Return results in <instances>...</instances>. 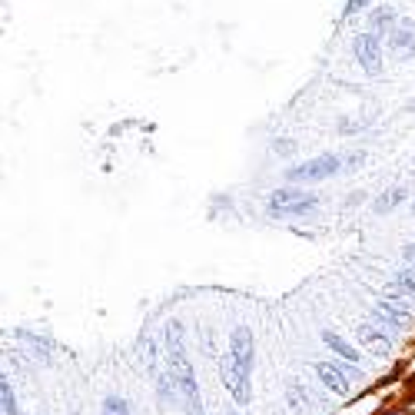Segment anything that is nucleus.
<instances>
[{"instance_id": "nucleus-19", "label": "nucleus", "mask_w": 415, "mask_h": 415, "mask_svg": "<svg viewBox=\"0 0 415 415\" xmlns=\"http://www.w3.org/2000/svg\"><path fill=\"white\" fill-rule=\"evenodd\" d=\"M222 415H236V412H222Z\"/></svg>"}, {"instance_id": "nucleus-20", "label": "nucleus", "mask_w": 415, "mask_h": 415, "mask_svg": "<svg viewBox=\"0 0 415 415\" xmlns=\"http://www.w3.org/2000/svg\"><path fill=\"white\" fill-rule=\"evenodd\" d=\"M412 213H415V203H412Z\"/></svg>"}, {"instance_id": "nucleus-13", "label": "nucleus", "mask_w": 415, "mask_h": 415, "mask_svg": "<svg viewBox=\"0 0 415 415\" xmlns=\"http://www.w3.org/2000/svg\"><path fill=\"white\" fill-rule=\"evenodd\" d=\"M0 405H3V415H17V399H14L10 382H7V375H3V382H0Z\"/></svg>"}, {"instance_id": "nucleus-15", "label": "nucleus", "mask_w": 415, "mask_h": 415, "mask_svg": "<svg viewBox=\"0 0 415 415\" xmlns=\"http://www.w3.org/2000/svg\"><path fill=\"white\" fill-rule=\"evenodd\" d=\"M396 282H399L409 296H415V269H402L399 276H396Z\"/></svg>"}, {"instance_id": "nucleus-18", "label": "nucleus", "mask_w": 415, "mask_h": 415, "mask_svg": "<svg viewBox=\"0 0 415 415\" xmlns=\"http://www.w3.org/2000/svg\"><path fill=\"white\" fill-rule=\"evenodd\" d=\"M402 256H405V263H409V266L415 269V243H409V246L402 250Z\"/></svg>"}, {"instance_id": "nucleus-4", "label": "nucleus", "mask_w": 415, "mask_h": 415, "mask_svg": "<svg viewBox=\"0 0 415 415\" xmlns=\"http://www.w3.org/2000/svg\"><path fill=\"white\" fill-rule=\"evenodd\" d=\"M352 57H356V63L369 76H379L382 67H386V63H382V44H379V37L369 33V30H362V33L352 37Z\"/></svg>"}, {"instance_id": "nucleus-1", "label": "nucleus", "mask_w": 415, "mask_h": 415, "mask_svg": "<svg viewBox=\"0 0 415 415\" xmlns=\"http://www.w3.org/2000/svg\"><path fill=\"white\" fill-rule=\"evenodd\" d=\"M319 206V196L302 186H282L266 200V209L272 216H309Z\"/></svg>"}, {"instance_id": "nucleus-10", "label": "nucleus", "mask_w": 415, "mask_h": 415, "mask_svg": "<svg viewBox=\"0 0 415 415\" xmlns=\"http://www.w3.org/2000/svg\"><path fill=\"white\" fill-rule=\"evenodd\" d=\"M323 342H326L329 349H332V352H336V356H342L345 359V362H352V366H359V349L356 345H349V342L342 339L339 332H332V329H323Z\"/></svg>"}, {"instance_id": "nucleus-7", "label": "nucleus", "mask_w": 415, "mask_h": 415, "mask_svg": "<svg viewBox=\"0 0 415 415\" xmlns=\"http://www.w3.org/2000/svg\"><path fill=\"white\" fill-rule=\"evenodd\" d=\"M359 342L375 352V356H386L389 349H392V336H389L386 329H379V323H362L359 326Z\"/></svg>"}, {"instance_id": "nucleus-6", "label": "nucleus", "mask_w": 415, "mask_h": 415, "mask_svg": "<svg viewBox=\"0 0 415 415\" xmlns=\"http://www.w3.org/2000/svg\"><path fill=\"white\" fill-rule=\"evenodd\" d=\"M252 352H256V349H252V332L246 326H236L229 332V356L236 359L243 369L252 372Z\"/></svg>"}, {"instance_id": "nucleus-16", "label": "nucleus", "mask_w": 415, "mask_h": 415, "mask_svg": "<svg viewBox=\"0 0 415 415\" xmlns=\"http://www.w3.org/2000/svg\"><path fill=\"white\" fill-rule=\"evenodd\" d=\"M362 163H366V153H352V156H345V160H342V170H349V173H352V170H359Z\"/></svg>"}, {"instance_id": "nucleus-5", "label": "nucleus", "mask_w": 415, "mask_h": 415, "mask_svg": "<svg viewBox=\"0 0 415 415\" xmlns=\"http://www.w3.org/2000/svg\"><path fill=\"white\" fill-rule=\"evenodd\" d=\"M389 50L396 54V60L415 57V20H399L396 27L389 30Z\"/></svg>"}, {"instance_id": "nucleus-12", "label": "nucleus", "mask_w": 415, "mask_h": 415, "mask_svg": "<svg viewBox=\"0 0 415 415\" xmlns=\"http://www.w3.org/2000/svg\"><path fill=\"white\" fill-rule=\"evenodd\" d=\"M286 399H289V409H293V412H306V409H309V396H306V389L299 386V382H289V386H286Z\"/></svg>"}, {"instance_id": "nucleus-3", "label": "nucleus", "mask_w": 415, "mask_h": 415, "mask_svg": "<svg viewBox=\"0 0 415 415\" xmlns=\"http://www.w3.org/2000/svg\"><path fill=\"white\" fill-rule=\"evenodd\" d=\"M220 375H222V386L229 389L233 402H236V405H250V399H252L250 369H243L233 356H222L220 359Z\"/></svg>"}, {"instance_id": "nucleus-2", "label": "nucleus", "mask_w": 415, "mask_h": 415, "mask_svg": "<svg viewBox=\"0 0 415 415\" xmlns=\"http://www.w3.org/2000/svg\"><path fill=\"white\" fill-rule=\"evenodd\" d=\"M339 170H342V160L332 156V153H326V156H316V160L289 166V170H286V179H289V183H319V179H326V177H336Z\"/></svg>"}, {"instance_id": "nucleus-17", "label": "nucleus", "mask_w": 415, "mask_h": 415, "mask_svg": "<svg viewBox=\"0 0 415 415\" xmlns=\"http://www.w3.org/2000/svg\"><path fill=\"white\" fill-rule=\"evenodd\" d=\"M366 3H369V0H345V10H342V14H345V17H356L359 10L366 7Z\"/></svg>"}, {"instance_id": "nucleus-8", "label": "nucleus", "mask_w": 415, "mask_h": 415, "mask_svg": "<svg viewBox=\"0 0 415 415\" xmlns=\"http://www.w3.org/2000/svg\"><path fill=\"white\" fill-rule=\"evenodd\" d=\"M316 375H319V382L326 389H332L336 396H349V379H345V372H342L336 362H316Z\"/></svg>"}, {"instance_id": "nucleus-14", "label": "nucleus", "mask_w": 415, "mask_h": 415, "mask_svg": "<svg viewBox=\"0 0 415 415\" xmlns=\"http://www.w3.org/2000/svg\"><path fill=\"white\" fill-rule=\"evenodd\" d=\"M104 415H133V412H130L127 399H120V396H106L104 399Z\"/></svg>"}, {"instance_id": "nucleus-9", "label": "nucleus", "mask_w": 415, "mask_h": 415, "mask_svg": "<svg viewBox=\"0 0 415 415\" xmlns=\"http://www.w3.org/2000/svg\"><path fill=\"white\" fill-rule=\"evenodd\" d=\"M396 24H399V14H396V7L382 3L379 10H372V14H369V20H366V30H369V33H375V37L382 40V37H389V30L396 27Z\"/></svg>"}, {"instance_id": "nucleus-11", "label": "nucleus", "mask_w": 415, "mask_h": 415, "mask_svg": "<svg viewBox=\"0 0 415 415\" xmlns=\"http://www.w3.org/2000/svg\"><path fill=\"white\" fill-rule=\"evenodd\" d=\"M399 203H405V186H392V190H386V193L379 196L375 203H372V209L382 216V213H392V209L399 206Z\"/></svg>"}]
</instances>
